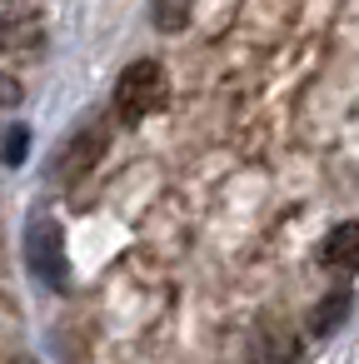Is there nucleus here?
Returning <instances> with one entry per match:
<instances>
[{
  "instance_id": "5",
  "label": "nucleus",
  "mask_w": 359,
  "mask_h": 364,
  "mask_svg": "<svg viewBox=\"0 0 359 364\" xmlns=\"http://www.w3.org/2000/svg\"><path fill=\"white\" fill-rule=\"evenodd\" d=\"M324 264L339 269V274H354L359 269V220H344L324 235Z\"/></svg>"
},
{
  "instance_id": "2",
  "label": "nucleus",
  "mask_w": 359,
  "mask_h": 364,
  "mask_svg": "<svg viewBox=\"0 0 359 364\" xmlns=\"http://www.w3.org/2000/svg\"><path fill=\"white\" fill-rule=\"evenodd\" d=\"M26 269H31L45 289H55V294H65V289H70V255H65V235H60V225H55L50 215H41V220H31V225H26Z\"/></svg>"
},
{
  "instance_id": "3",
  "label": "nucleus",
  "mask_w": 359,
  "mask_h": 364,
  "mask_svg": "<svg viewBox=\"0 0 359 364\" xmlns=\"http://www.w3.org/2000/svg\"><path fill=\"white\" fill-rule=\"evenodd\" d=\"M110 150V115H95V120H85L60 150H55V160H50V170H55V180H65V185H75V180H85L95 165H100V155Z\"/></svg>"
},
{
  "instance_id": "1",
  "label": "nucleus",
  "mask_w": 359,
  "mask_h": 364,
  "mask_svg": "<svg viewBox=\"0 0 359 364\" xmlns=\"http://www.w3.org/2000/svg\"><path fill=\"white\" fill-rule=\"evenodd\" d=\"M165 105H170V80H165V70L155 60H135V65L120 70V80H115V115L125 125H145Z\"/></svg>"
},
{
  "instance_id": "4",
  "label": "nucleus",
  "mask_w": 359,
  "mask_h": 364,
  "mask_svg": "<svg viewBox=\"0 0 359 364\" xmlns=\"http://www.w3.org/2000/svg\"><path fill=\"white\" fill-rule=\"evenodd\" d=\"M41 41H45V31L36 21V11L16 6V0H0V50L6 55H31V50H41Z\"/></svg>"
},
{
  "instance_id": "9",
  "label": "nucleus",
  "mask_w": 359,
  "mask_h": 364,
  "mask_svg": "<svg viewBox=\"0 0 359 364\" xmlns=\"http://www.w3.org/2000/svg\"><path fill=\"white\" fill-rule=\"evenodd\" d=\"M21 150H26V130L16 125V130H11V140H6V155H11V160H21Z\"/></svg>"
},
{
  "instance_id": "8",
  "label": "nucleus",
  "mask_w": 359,
  "mask_h": 364,
  "mask_svg": "<svg viewBox=\"0 0 359 364\" xmlns=\"http://www.w3.org/2000/svg\"><path fill=\"white\" fill-rule=\"evenodd\" d=\"M21 95H26V90H21V80H16L11 70H0V110H11V105H21Z\"/></svg>"
},
{
  "instance_id": "7",
  "label": "nucleus",
  "mask_w": 359,
  "mask_h": 364,
  "mask_svg": "<svg viewBox=\"0 0 359 364\" xmlns=\"http://www.w3.org/2000/svg\"><path fill=\"white\" fill-rule=\"evenodd\" d=\"M190 21V0H155V26L160 31H180Z\"/></svg>"
},
{
  "instance_id": "6",
  "label": "nucleus",
  "mask_w": 359,
  "mask_h": 364,
  "mask_svg": "<svg viewBox=\"0 0 359 364\" xmlns=\"http://www.w3.org/2000/svg\"><path fill=\"white\" fill-rule=\"evenodd\" d=\"M349 304H354V294H349V289H329V294L314 304V314H309V334L329 339V334L349 319Z\"/></svg>"
}]
</instances>
